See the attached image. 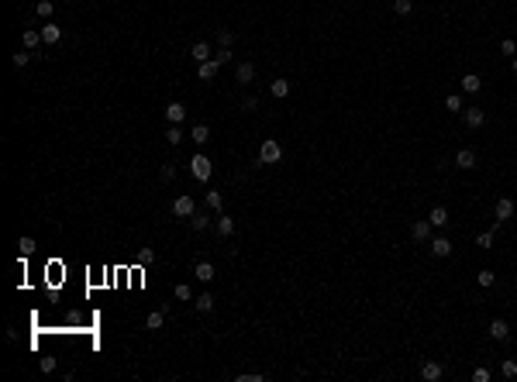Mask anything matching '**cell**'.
I'll use <instances>...</instances> for the list:
<instances>
[{
	"instance_id": "cell-1",
	"label": "cell",
	"mask_w": 517,
	"mask_h": 382,
	"mask_svg": "<svg viewBox=\"0 0 517 382\" xmlns=\"http://www.w3.org/2000/svg\"><path fill=\"white\" fill-rule=\"evenodd\" d=\"M279 159H283V148H279V141L265 138V141H262V148H259V159H255V165H276Z\"/></svg>"
},
{
	"instance_id": "cell-2",
	"label": "cell",
	"mask_w": 517,
	"mask_h": 382,
	"mask_svg": "<svg viewBox=\"0 0 517 382\" xmlns=\"http://www.w3.org/2000/svg\"><path fill=\"white\" fill-rule=\"evenodd\" d=\"M190 173H193L200 183H207V179H210V173H214V162H210L207 155H200V151H197L193 159H190Z\"/></svg>"
},
{
	"instance_id": "cell-3",
	"label": "cell",
	"mask_w": 517,
	"mask_h": 382,
	"mask_svg": "<svg viewBox=\"0 0 517 382\" xmlns=\"http://www.w3.org/2000/svg\"><path fill=\"white\" fill-rule=\"evenodd\" d=\"M172 214H176V217H193V214H197L193 197H186V193H183V197H176V200H172Z\"/></svg>"
},
{
	"instance_id": "cell-4",
	"label": "cell",
	"mask_w": 517,
	"mask_h": 382,
	"mask_svg": "<svg viewBox=\"0 0 517 382\" xmlns=\"http://www.w3.org/2000/svg\"><path fill=\"white\" fill-rule=\"evenodd\" d=\"M483 124H486V110H483V107H466V127L479 131Z\"/></svg>"
},
{
	"instance_id": "cell-5",
	"label": "cell",
	"mask_w": 517,
	"mask_h": 382,
	"mask_svg": "<svg viewBox=\"0 0 517 382\" xmlns=\"http://www.w3.org/2000/svg\"><path fill=\"white\" fill-rule=\"evenodd\" d=\"M514 200H510V197H500V200H496V207H493V217L496 220H510V217H514Z\"/></svg>"
},
{
	"instance_id": "cell-6",
	"label": "cell",
	"mask_w": 517,
	"mask_h": 382,
	"mask_svg": "<svg viewBox=\"0 0 517 382\" xmlns=\"http://www.w3.org/2000/svg\"><path fill=\"white\" fill-rule=\"evenodd\" d=\"M166 121H169V124H183L186 121V107L180 104V100H172V104L166 107Z\"/></svg>"
},
{
	"instance_id": "cell-7",
	"label": "cell",
	"mask_w": 517,
	"mask_h": 382,
	"mask_svg": "<svg viewBox=\"0 0 517 382\" xmlns=\"http://www.w3.org/2000/svg\"><path fill=\"white\" fill-rule=\"evenodd\" d=\"M441 375H445V369H441L438 361H424V365H421V379L424 382H438Z\"/></svg>"
},
{
	"instance_id": "cell-8",
	"label": "cell",
	"mask_w": 517,
	"mask_h": 382,
	"mask_svg": "<svg viewBox=\"0 0 517 382\" xmlns=\"http://www.w3.org/2000/svg\"><path fill=\"white\" fill-rule=\"evenodd\" d=\"M455 165H459V169H476V151H472V148H459V151H455Z\"/></svg>"
},
{
	"instance_id": "cell-9",
	"label": "cell",
	"mask_w": 517,
	"mask_h": 382,
	"mask_svg": "<svg viewBox=\"0 0 517 382\" xmlns=\"http://www.w3.org/2000/svg\"><path fill=\"white\" fill-rule=\"evenodd\" d=\"M490 337H493V341H507V337H510L507 320H500V317H496V320H490Z\"/></svg>"
},
{
	"instance_id": "cell-10",
	"label": "cell",
	"mask_w": 517,
	"mask_h": 382,
	"mask_svg": "<svg viewBox=\"0 0 517 382\" xmlns=\"http://www.w3.org/2000/svg\"><path fill=\"white\" fill-rule=\"evenodd\" d=\"M235 80H238L241 86H248V83L255 80V66H252V62H241L238 69H235Z\"/></svg>"
},
{
	"instance_id": "cell-11",
	"label": "cell",
	"mask_w": 517,
	"mask_h": 382,
	"mask_svg": "<svg viewBox=\"0 0 517 382\" xmlns=\"http://www.w3.org/2000/svg\"><path fill=\"white\" fill-rule=\"evenodd\" d=\"M193 276L200 279V282H214V262H197V269H193Z\"/></svg>"
},
{
	"instance_id": "cell-12",
	"label": "cell",
	"mask_w": 517,
	"mask_h": 382,
	"mask_svg": "<svg viewBox=\"0 0 517 382\" xmlns=\"http://www.w3.org/2000/svg\"><path fill=\"white\" fill-rule=\"evenodd\" d=\"M427 234H431V220H414V227H411L414 241H427Z\"/></svg>"
},
{
	"instance_id": "cell-13",
	"label": "cell",
	"mask_w": 517,
	"mask_h": 382,
	"mask_svg": "<svg viewBox=\"0 0 517 382\" xmlns=\"http://www.w3.org/2000/svg\"><path fill=\"white\" fill-rule=\"evenodd\" d=\"M190 59H193V62H207V59H214V55H210V45H207V42H193Z\"/></svg>"
},
{
	"instance_id": "cell-14",
	"label": "cell",
	"mask_w": 517,
	"mask_h": 382,
	"mask_svg": "<svg viewBox=\"0 0 517 382\" xmlns=\"http://www.w3.org/2000/svg\"><path fill=\"white\" fill-rule=\"evenodd\" d=\"M431 255H435V258H448V255H452V241H448V238H435V241H431Z\"/></svg>"
},
{
	"instance_id": "cell-15",
	"label": "cell",
	"mask_w": 517,
	"mask_h": 382,
	"mask_svg": "<svg viewBox=\"0 0 517 382\" xmlns=\"http://www.w3.org/2000/svg\"><path fill=\"white\" fill-rule=\"evenodd\" d=\"M59 38H62V28H59V24H52V21H48L45 28H42V42H45V45H56Z\"/></svg>"
},
{
	"instance_id": "cell-16",
	"label": "cell",
	"mask_w": 517,
	"mask_h": 382,
	"mask_svg": "<svg viewBox=\"0 0 517 382\" xmlns=\"http://www.w3.org/2000/svg\"><path fill=\"white\" fill-rule=\"evenodd\" d=\"M21 42H24V48L31 52V48L42 45V31H34V28H24V31H21Z\"/></svg>"
},
{
	"instance_id": "cell-17",
	"label": "cell",
	"mask_w": 517,
	"mask_h": 382,
	"mask_svg": "<svg viewBox=\"0 0 517 382\" xmlns=\"http://www.w3.org/2000/svg\"><path fill=\"white\" fill-rule=\"evenodd\" d=\"M218 69H221L218 59H207V62H200V72H197V76H200V80H214V76H218Z\"/></svg>"
},
{
	"instance_id": "cell-18",
	"label": "cell",
	"mask_w": 517,
	"mask_h": 382,
	"mask_svg": "<svg viewBox=\"0 0 517 382\" xmlns=\"http://www.w3.org/2000/svg\"><path fill=\"white\" fill-rule=\"evenodd\" d=\"M214 227H218V234H221V238H231V234H235V217H228V214H221Z\"/></svg>"
},
{
	"instance_id": "cell-19",
	"label": "cell",
	"mask_w": 517,
	"mask_h": 382,
	"mask_svg": "<svg viewBox=\"0 0 517 382\" xmlns=\"http://www.w3.org/2000/svg\"><path fill=\"white\" fill-rule=\"evenodd\" d=\"M462 90H466V93H479L483 90V80L476 76V72H466V76H462Z\"/></svg>"
},
{
	"instance_id": "cell-20",
	"label": "cell",
	"mask_w": 517,
	"mask_h": 382,
	"mask_svg": "<svg viewBox=\"0 0 517 382\" xmlns=\"http://www.w3.org/2000/svg\"><path fill=\"white\" fill-rule=\"evenodd\" d=\"M190 138H193V145H207V141H210V127H207V124H193Z\"/></svg>"
},
{
	"instance_id": "cell-21",
	"label": "cell",
	"mask_w": 517,
	"mask_h": 382,
	"mask_svg": "<svg viewBox=\"0 0 517 382\" xmlns=\"http://www.w3.org/2000/svg\"><path fill=\"white\" fill-rule=\"evenodd\" d=\"M193 307L200 313H210V310H214V296H210V293H200V296L193 300Z\"/></svg>"
},
{
	"instance_id": "cell-22",
	"label": "cell",
	"mask_w": 517,
	"mask_h": 382,
	"mask_svg": "<svg viewBox=\"0 0 517 382\" xmlns=\"http://www.w3.org/2000/svg\"><path fill=\"white\" fill-rule=\"evenodd\" d=\"M269 93H273L276 100H283V97L290 93V83L287 80H273V83H269Z\"/></svg>"
},
{
	"instance_id": "cell-23",
	"label": "cell",
	"mask_w": 517,
	"mask_h": 382,
	"mask_svg": "<svg viewBox=\"0 0 517 382\" xmlns=\"http://www.w3.org/2000/svg\"><path fill=\"white\" fill-rule=\"evenodd\" d=\"M427 220H431V227H445V224H448V210L445 207H435Z\"/></svg>"
},
{
	"instance_id": "cell-24",
	"label": "cell",
	"mask_w": 517,
	"mask_h": 382,
	"mask_svg": "<svg viewBox=\"0 0 517 382\" xmlns=\"http://www.w3.org/2000/svg\"><path fill=\"white\" fill-rule=\"evenodd\" d=\"M162 320H166V313H162V310H155V313H149V317H145V327H149V331H159V327H162Z\"/></svg>"
},
{
	"instance_id": "cell-25",
	"label": "cell",
	"mask_w": 517,
	"mask_h": 382,
	"mask_svg": "<svg viewBox=\"0 0 517 382\" xmlns=\"http://www.w3.org/2000/svg\"><path fill=\"white\" fill-rule=\"evenodd\" d=\"M52 11H56V7H52V0H38V4H34V14H38V17H45V21L52 17Z\"/></svg>"
},
{
	"instance_id": "cell-26",
	"label": "cell",
	"mask_w": 517,
	"mask_h": 382,
	"mask_svg": "<svg viewBox=\"0 0 517 382\" xmlns=\"http://www.w3.org/2000/svg\"><path fill=\"white\" fill-rule=\"evenodd\" d=\"M166 141H169V145H180V141H183V127H180V124H169V131H166Z\"/></svg>"
},
{
	"instance_id": "cell-27",
	"label": "cell",
	"mask_w": 517,
	"mask_h": 382,
	"mask_svg": "<svg viewBox=\"0 0 517 382\" xmlns=\"http://www.w3.org/2000/svg\"><path fill=\"white\" fill-rule=\"evenodd\" d=\"M190 224H193V231H207V227H210V217H207V214H193Z\"/></svg>"
},
{
	"instance_id": "cell-28",
	"label": "cell",
	"mask_w": 517,
	"mask_h": 382,
	"mask_svg": "<svg viewBox=\"0 0 517 382\" xmlns=\"http://www.w3.org/2000/svg\"><path fill=\"white\" fill-rule=\"evenodd\" d=\"M172 293H176V300H186V303H190V300H197V296H193V290H190L186 282H180V286H176Z\"/></svg>"
},
{
	"instance_id": "cell-29",
	"label": "cell",
	"mask_w": 517,
	"mask_h": 382,
	"mask_svg": "<svg viewBox=\"0 0 517 382\" xmlns=\"http://www.w3.org/2000/svg\"><path fill=\"white\" fill-rule=\"evenodd\" d=\"M204 203H207V210H221V193H218V189H210V193L204 197Z\"/></svg>"
},
{
	"instance_id": "cell-30",
	"label": "cell",
	"mask_w": 517,
	"mask_h": 382,
	"mask_svg": "<svg viewBox=\"0 0 517 382\" xmlns=\"http://www.w3.org/2000/svg\"><path fill=\"white\" fill-rule=\"evenodd\" d=\"M500 375H504V379H514V375H517V361H514V358H507L504 365H500Z\"/></svg>"
},
{
	"instance_id": "cell-31",
	"label": "cell",
	"mask_w": 517,
	"mask_h": 382,
	"mask_svg": "<svg viewBox=\"0 0 517 382\" xmlns=\"http://www.w3.org/2000/svg\"><path fill=\"white\" fill-rule=\"evenodd\" d=\"M152 262H155V252H152V248H141V252H138V265H152Z\"/></svg>"
},
{
	"instance_id": "cell-32",
	"label": "cell",
	"mask_w": 517,
	"mask_h": 382,
	"mask_svg": "<svg viewBox=\"0 0 517 382\" xmlns=\"http://www.w3.org/2000/svg\"><path fill=\"white\" fill-rule=\"evenodd\" d=\"M11 62H14V66H17V69H24V66H28V62H31V52H28V48H24V52H17V55L11 59Z\"/></svg>"
},
{
	"instance_id": "cell-33",
	"label": "cell",
	"mask_w": 517,
	"mask_h": 382,
	"mask_svg": "<svg viewBox=\"0 0 517 382\" xmlns=\"http://www.w3.org/2000/svg\"><path fill=\"white\" fill-rule=\"evenodd\" d=\"M17 248H21V255H34V248H38V244H34V238H21V241H17Z\"/></svg>"
},
{
	"instance_id": "cell-34",
	"label": "cell",
	"mask_w": 517,
	"mask_h": 382,
	"mask_svg": "<svg viewBox=\"0 0 517 382\" xmlns=\"http://www.w3.org/2000/svg\"><path fill=\"white\" fill-rule=\"evenodd\" d=\"M445 107H448V110H455V114H459V110H462V97H459V93H452V97H445Z\"/></svg>"
},
{
	"instance_id": "cell-35",
	"label": "cell",
	"mask_w": 517,
	"mask_h": 382,
	"mask_svg": "<svg viewBox=\"0 0 517 382\" xmlns=\"http://www.w3.org/2000/svg\"><path fill=\"white\" fill-rule=\"evenodd\" d=\"M476 282H479V286H493V282H496V276L490 272V269H483L479 276H476Z\"/></svg>"
},
{
	"instance_id": "cell-36",
	"label": "cell",
	"mask_w": 517,
	"mask_h": 382,
	"mask_svg": "<svg viewBox=\"0 0 517 382\" xmlns=\"http://www.w3.org/2000/svg\"><path fill=\"white\" fill-rule=\"evenodd\" d=\"M500 52H504V55H510V59H514V55H517V42H510V38H504V42H500Z\"/></svg>"
},
{
	"instance_id": "cell-37",
	"label": "cell",
	"mask_w": 517,
	"mask_h": 382,
	"mask_svg": "<svg viewBox=\"0 0 517 382\" xmlns=\"http://www.w3.org/2000/svg\"><path fill=\"white\" fill-rule=\"evenodd\" d=\"M393 11H397V14H411L414 11V0H397V4H393Z\"/></svg>"
},
{
	"instance_id": "cell-38",
	"label": "cell",
	"mask_w": 517,
	"mask_h": 382,
	"mask_svg": "<svg viewBox=\"0 0 517 382\" xmlns=\"http://www.w3.org/2000/svg\"><path fill=\"white\" fill-rule=\"evenodd\" d=\"M218 42H221V45H228V48H231V42H235V31H228V28H221V31H218Z\"/></svg>"
},
{
	"instance_id": "cell-39",
	"label": "cell",
	"mask_w": 517,
	"mask_h": 382,
	"mask_svg": "<svg viewBox=\"0 0 517 382\" xmlns=\"http://www.w3.org/2000/svg\"><path fill=\"white\" fill-rule=\"evenodd\" d=\"M476 244H479V248H490V244H493V231H483L479 238H476Z\"/></svg>"
},
{
	"instance_id": "cell-40",
	"label": "cell",
	"mask_w": 517,
	"mask_h": 382,
	"mask_svg": "<svg viewBox=\"0 0 517 382\" xmlns=\"http://www.w3.org/2000/svg\"><path fill=\"white\" fill-rule=\"evenodd\" d=\"M265 375H259V372H241L238 375V382H262Z\"/></svg>"
},
{
	"instance_id": "cell-41",
	"label": "cell",
	"mask_w": 517,
	"mask_h": 382,
	"mask_svg": "<svg viewBox=\"0 0 517 382\" xmlns=\"http://www.w3.org/2000/svg\"><path fill=\"white\" fill-rule=\"evenodd\" d=\"M231 59H235V52H231L228 45H221V52H218V62L224 66V62H231Z\"/></svg>"
},
{
	"instance_id": "cell-42",
	"label": "cell",
	"mask_w": 517,
	"mask_h": 382,
	"mask_svg": "<svg viewBox=\"0 0 517 382\" xmlns=\"http://www.w3.org/2000/svg\"><path fill=\"white\" fill-rule=\"evenodd\" d=\"M38 369H42V372H52V369H56V358H52V355H45V358L38 361Z\"/></svg>"
},
{
	"instance_id": "cell-43",
	"label": "cell",
	"mask_w": 517,
	"mask_h": 382,
	"mask_svg": "<svg viewBox=\"0 0 517 382\" xmlns=\"http://www.w3.org/2000/svg\"><path fill=\"white\" fill-rule=\"evenodd\" d=\"M472 382H490V369H476L472 372Z\"/></svg>"
},
{
	"instance_id": "cell-44",
	"label": "cell",
	"mask_w": 517,
	"mask_h": 382,
	"mask_svg": "<svg viewBox=\"0 0 517 382\" xmlns=\"http://www.w3.org/2000/svg\"><path fill=\"white\" fill-rule=\"evenodd\" d=\"M241 107H245V110H255V107H259V100H255V97H245V100H241Z\"/></svg>"
},
{
	"instance_id": "cell-45",
	"label": "cell",
	"mask_w": 517,
	"mask_h": 382,
	"mask_svg": "<svg viewBox=\"0 0 517 382\" xmlns=\"http://www.w3.org/2000/svg\"><path fill=\"white\" fill-rule=\"evenodd\" d=\"M510 69H514V76H517V55H514V62H510Z\"/></svg>"
}]
</instances>
